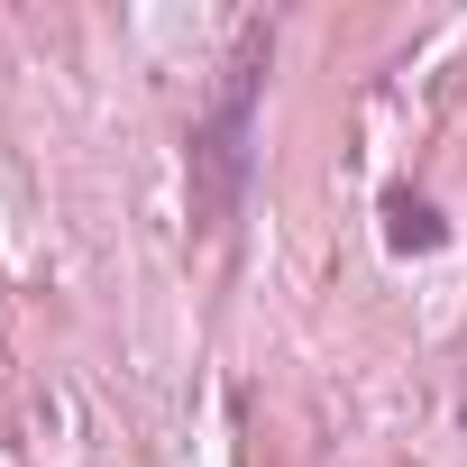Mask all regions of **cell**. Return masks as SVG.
<instances>
[{
    "instance_id": "2",
    "label": "cell",
    "mask_w": 467,
    "mask_h": 467,
    "mask_svg": "<svg viewBox=\"0 0 467 467\" xmlns=\"http://www.w3.org/2000/svg\"><path fill=\"white\" fill-rule=\"evenodd\" d=\"M385 248L394 257H440L449 248V220H440V202H421V192H385Z\"/></svg>"
},
{
    "instance_id": "1",
    "label": "cell",
    "mask_w": 467,
    "mask_h": 467,
    "mask_svg": "<svg viewBox=\"0 0 467 467\" xmlns=\"http://www.w3.org/2000/svg\"><path fill=\"white\" fill-rule=\"evenodd\" d=\"M266 56H275V28H239V56L220 65V92L211 110L192 119L183 138V174H192V229L220 239L248 202V174H257V83H266Z\"/></svg>"
}]
</instances>
